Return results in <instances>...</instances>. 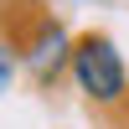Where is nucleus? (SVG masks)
<instances>
[{
  "label": "nucleus",
  "mask_w": 129,
  "mask_h": 129,
  "mask_svg": "<svg viewBox=\"0 0 129 129\" xmlns=\"http://www.w3.org/2000/svg\"><path fill=\"white\" fill-rule=\"evenodd\" d=\"M72 72H78V88L98 103H114L124 93V62L109 36H83L72 47Z\"/></svg>",
  "instance_id": "obj_1"
},
{
  "label": "nucleus",
  "mask_w": 129,
  "mask_h": 129,
  "mask_svg": "<svg viewBox=\"0 0 129 129\" xmlns=\"http://www.w3.org/2000/svg\"><path fill=\"white\" fill-rule=\"evenodd\" d=\"M31 62H36V72H47V67H57V62H62V31H57V26L41 31V41H36V52H31Z\"/></svg>",
  "instance_id": "obj_2"
},
{
  "label": "nucleus",
  "mask_w": 129,
  "mask_h": 129,
  "mask_svg": "<svg viewBox=\"0 0 129 129\" xmlns=\"http://www.w3.org/2000/svg\"><path fill=\"white\" fill-rule=\"evenodd\" d=\"M10 72H16V57L0 47V88H10Z\"/></svg>",
  "instance_id": "obj_3"
}]
</instances>
